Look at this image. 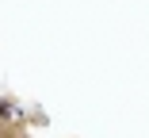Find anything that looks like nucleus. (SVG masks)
Returning a JSON list of instances; mask_svg holds the SVG:
<instances>
[{"label": "nucleus", "mask_w": 149, "mask_h": 138, "mask_svg": "<svg viewBox=\"0 0 149 138\" xmlns=\"http://www.w3.org/2000/svg\"><path fill=\"white\" fill-rule=\"evenodd\" d=\"M0 119H23V111H19L12 100H0Z\"/></svg>", "instance_id": "1"}]
</instances>
